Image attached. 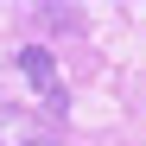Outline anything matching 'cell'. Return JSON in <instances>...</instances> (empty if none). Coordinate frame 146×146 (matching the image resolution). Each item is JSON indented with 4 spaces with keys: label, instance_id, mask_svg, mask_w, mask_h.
<instances>
[{
    "label": "cell",
    "instance_id": "cell-1",
    "mask_svg": "<svg viewBox=\"0 0 146 146\" xmlns=\"http://www.w3.org/2000/svg\"><path fill=\"white\" fill-rule=\"evenodd\" d=\"M19 70H26V83L51 102V114H64V108H70L64 76H57V64H51V51H44V44H26V51H19Z\"/></svg>",
    "mask_w": 146,
    "mask_h": 146
},
{
    "label": "cell",
    "instance_id": "cell-2",
    "mask_svg": "<svg viewBox=\"0 0 146 146\" xmlns=\"http://www.w3.org/2000/svg\"><path fill=\"white\" fill-rule=\"evenodd\" d=\"M0 146H57V133H51V121L0 102Z\"/></svg>",
    "mask_w": 146,
    "mask_h": 146
}]
</instances>
